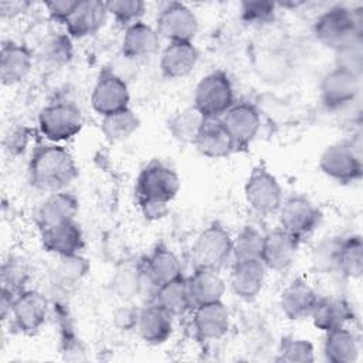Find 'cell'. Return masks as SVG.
Returning <instances> with one entry per match:
<instances>
[{"label":"cell","instance_id":"obj_26","mask_svg":"<svg viewBox=\"0 0 363 363\" xmlns=\"http://www.w3.org/2000/svg\"><path fill=\"white\" fill-rule=\"evenodd\" d=\"M189 292L193 306L211 303L223 299L225 282L217 269L196 268L187 278Z\"/></svg>","mask_w":363,"mask_h":363},{"label":"cell","instance_id":"obj_43","mask_svg":"<svg viewBox=\"0 0 363 363\" xmlns=\"http://www.w3.org/2000/svg\"><path fill=\"white\" fill-rule=\"evenodd\" d=\"M28 271L24 264L20 262V259L10 258L9 261L3 262L1 267V288H6L16 295L24 291V284L27 282Z\"/></svg>","mask_w":363,"mask_h":363},{"label":"cell","instance_id":"obj_49","mask_svg":"<svg viewBox=\"0 0 363 363\" xmlns=\"http://www.w3.org/2000/svg\"><path fill=\"white\" fill-rule=\"evenodd\" d=\"M14 298H16V294L6 289V288H1V295H0V315H1V319L6 320L9 318V315L11 316V311H13V302H14Z\"/></svg>","mask_w":363,"mask_h":363},{"label":"cell","instance_id":"obj_40","mask_svg":"<svg viewBox=\"0 0 363 363\" xmlns=\"http://www.w3.org/2000/svg\"><path fill=\"white\" fill-rule=\"evenodd\" d=\"M277 3L267 0H247L240 4L241 20L250 26H265L272 23L277 13Z\"/></svg>","mask_w":363,"mask_h":363},{"label":"cell","instance_id":"obj_35","mask_svg":"<svg viewBox=\"0 0 363 363\" xmlns=\"http://www.w3.org/2000/svg\"><path fill=\"white\" fill-rule=\"evenodd\" d=\"M342 237H326L319 241L312 251L311 264L316 274L332 275L339 272V254Z\"/></svg>","mask_w":363,"mask_h":363},{"label":"cell","instance_id":"obj_5","mask_svg":"<svg viewBox=\"0 0 363 363\" xmlns=\"http://www.w3.org/2000/svg\"><path fill=\"white\" fill-rule=\"evenodd\" d=\"M82 126V112L72 102H54L44 106L38 113V129L52 143L74 138L81 132Z\"/></svg>","mask_w":363,"mask_h":363},{"label":"cell","instance_id":"obj_4","mask_svg":"<svg viewBox=\"0 0 363 363\" xmlns=\"http://www.w3.org/2000/svg\"><path fill=\"white\" fill-rule=\"evenodd\" d=\"M193 102L206 118H221L235 104L228 75L223 71L204 75L196 85Z\"/></svg>","mask_w":363,"mask_h":363},{"label":"cell","instance_id":"obj_41","mask_svg":"<svg viewBox=\"0 0 363 363\" xmlns=\"http://www.w3.org/2000/svg\"><path fill=\"white\" fill-rule=\"evenodd\" d=\"M108 13L123 27H129L140 21L146 11V4L142 0H111L106 1Z\"/></svg>","mask_w":363,"mask_h":363},{"label":"cell","instance_id":"obj_28","mask_svg":"<svg viewBox=\"0 0 363 363\" xmlns=\"http://www.w3.org/2000/svg\"><path fill=\"white\" fill-rule=\"evenodd\" d=\"M354 316L352 305L343 298H319L311 319L315 328L322 332H329L345 326Z\"/></svg>","mask_w":363,"mask_h":363},{"label":"cell","instance_id":"obj_37","mask_svg":"<svg viewBox=\"0 0 363 363\" xmlns=\"http://www.w3.org/2000/svg\"><path fill=\"white\" fill-rule=\"evenodd\" d=\"M264 237L265 234H262L255 227H251V225L244 227L233 238V258L235 261L261 259Z\"/></svg>","mask_w":363,"mask_h":363},{"label":"cell","instance_id":"obj_13","mask_svg":"<svg viewBox=\"0 0 363 363\" xmlns=\"http://www.w3.org/2000/svg\"><path fill=\"white\" fill-rule=\"evenodd\" d=\"M48 316V301L44 294L24 289L16 295L11 319L16 329L24 335L37 333Z\"/></svg>","mask_w":363,"mask_h":363},{"label":"cell","instance_id":"obj_10","mask_svg":"<svg viewBox=\"0 0 363 363\" xmlns=\"http://www.w3.org/2000/svg\"><path fill=\"white\" fill-rule=\"evenodd\" d=\"M320 101L329 111H340L350 106L360 94L362 77L335 67L320 81Z\"/></svg>","mask_w":363,"mask_h":363},{"label":"cell","instance_id":"obj_31","mask_svg":"<svg viewBox=\"0 0 363 363\" xmlns=\"http://www.w3.org/2000/svg\"><path fill=\"white\" fill-rule=\"evenodd\" d=\"M155 303L173 318L184 315L193 306L187 278L180 275L157 286L155 291Z\"/></svg>","mask_w":363,"mask_h":363},{"label":"cell","instance_id":"obj_15","mask_svg":"<svg viewBox=\"0 0 363 363\" xmlns=\"http://www.w3.org/2000/svg\"><path fill=\"white\" fill-rule=\"evenodd\" d=\"M299 242L298 237L282 228L269 231L264 237L261 261L267 269L284 271L295 261Z\"/></svg>","mask_w":363,"mask_h":363},{"label":"cell","instance_id":"obj_39","mask_svg":"<svg viewBox=\"0 0 363 363\" xmlns=\"http://www.w3.org/2000/svg\"><path fill=\"white\" fill-rule=\"evenodd\" d=\"M336 67L347 69L359 77L363 72V34L354 35L335 51Z\"/></svg>","mask_w":363,"mask_h":363},{"label":"cell","instance_id":"obj_16","mask_svg":"<svg viewBox=\"0 0 363 363\" xmlns=\"http://www.w3.org/2000/svg\"><path fill=\"white\" fill-rule=\"evenodd\" d=\"M108 14L106 1L79 0L65 23L67 34L71 38H85L94 35L104 27Z\"/></svg>","mask_w":363,"mask_h":363},{"label":"cell","instance_id":"obj_7","mask_svg":"<svg viewBox=\"0 0 363 363\" xmlns=\"http://www.w3.org/2000/svg\"><path fill=\"white\" fill-rule=\"evenodd\" d=\"M233 257V237L218 223L204 228L193 244V259L196 268H223Z\"/></svg>","mask_w":363,"mask_h":363},{"label":"cell","instance_id":"obj_8","mask_svg":"<svg viewBox=\"0 0 363 363\" xmlns=\"http://www.w3.org/2000/svg\"><path fill=\"white\" fill-rule=\"evenodd\" d=\"M244 196L248 206L261 216L277 213L284 201L278 179L264 164H258L251 170L244 184Z\"/></svg>","mask_w":363,"mask_h":363},{"label":"cell","instance_id":"obj_36","mask_svg":"<svg viewBox=\"0 0 363 363\" xmlns=\"http://www.w3.org/2000/svg\"><path fill=\"white\" fill-rule=\"evenodd\" d=\"M72 43L68 34H51L48 35L40 47V61L44 65L61 67L72 58Z\"/></svg>","mask_w":363,"mask_h":363},{"label":"cell","instance_id":"obj_18","mask_svg":"<svg viewBox=\"0 0 363 363\" xmlns=\"http://www.w3.org/2000/svg\"><path fill=\"white\" fill-rule=\"evenodd\" d=\"M265 277L267 267L261 259L235 261L230 277L231 291L242 301H252L262 291Z\"/></svg>","mask_w":363,"mask_h":363},{"label":"cell","instance_id":"obj_23","mask_svg":"<svg viewBox=\"0 0 363 363\" xmlns=\"http://www.w3.org/2000/svg\"><path fill=\"white\" fill-rule=\"evenodd\" d=\"M199 57V50L193 43H169L160 54L162 75L169 79L184 78L194 69Z\"/></svg>","mask_w":363,"mask_h":363},{"label":"cell","instance_id":"obj_44","mask_svg":"<svg viewBox=\"0 0 363 363\" xmlns=\"http://www.w3.org/2000/svg\"><path fill=\"white\" fill-rule=\"evenodd\" d=\"M89 265L85 258L79 254L60 257V264L57 267L58 278L64 282H77L79 281L88 271Z\"/></svg>","mask_w":363,"mask_h":363},{"label":"cell","instance_id":"obj_11","mask_svg":"<svg viewBox=\"0 0 363 363\" xmlns=\"http://www.w3.org/2000/svg\"><path fill=\"white\" fill-rule=\"evenodd\" d=\"M281 228L299 240L312 234L320 224V210L305 196L295 194L282 201L279 210Z\"/></svg>","mask_w":363,"mask_h":363},{"label":"cell","instance_id":"obj_20","mask_svg":"<svg viewBox=\"0 0 363 363\" xmlns=\"http://www.w3.org/2000/svg\"><path fill=\"white\" fill-rule=\"evenodd\" d=\"M193 326L201 340H217L230 329V312L223 301L194 306Z\"/></svg>","mask_w":363,"mask_h":363},{"label":"cell","instance_id":"obj_25","mask_svg":"<svg viewBox=\"0 0 363 363\" xmlns=\"http://www.w3.org/2000/svg\"><path fill=\"white\" fill-rule=\"evenodd\" d=\"M197 150L210 159L230 156L235 150V143L220 118H207L194 143Z\"/></svg>","mask_w":363,"mask_h":363},{"label":"cell","instance_id":"obj_9","mask_svg":"<svg viewBox=\"0 0 363 363\" xmlns=\"http://www.w3.org/2000/svg\"><path fill=\"white\" fill-rule=\"evenodd\" d=\"M155 28L169 43H193L199 30V20L184 3L170 1L159 11Z\"/></svg>","mask_w":363,"mask_h":363},{"label":"cell","instance_id":"obj_45","mask_svg":"<svg viewBox=\"0 0 363 363\" xmlns=\"http://www.w3.org/2000/svg\"><path fill=\"white\" fill-rule=\"evenodd\" d=\"M79 0H52V1H45L44 6L48 11V16L58 21L65 24L72 11L75 10L77 4Z\"/></svg>","mask_w":363,"mask_h":363},{"label":"cell","instance_id":"obj_14","mask_svg":"<svg viewBox=\"0 0 363 363\" xmlns=\"http://www.w3.org/2000/svg\"><path fill=\"white\" fill-rule=\"evenodd\" d=\"M235 143V149L247 147L261 128V116L257 106L251 102H235L221 118Z\"/></svg>","mask_w":363,"mask_h":363},{"label":"cell","instance_id":"obj_19","mask_svg":"<svg viewBox=\"0 0 363 363\" xmlns=\"http://www.w3.org/2000/svg\"><path fill=\"white\" fill-rule=\"evenodd\" d=\"M41 241L48 252L58 257L77 255L84 248V234L75 220H68L41 231Z\"/></svg>","mask_w":363,"mask_h":363},{"label":"cell","instance_id":"obj_27","mask_svg":"<svg viewBox=\"0 0 363 363\" xmlns=\"http://www.w3.org/2000/svg\"><path fill=\"white\" fill-rule=\"evenodd\" d=\"M143 272L155 289L182 275V265L177 255L167 247L157 245L145 259Z\"/></svg>","mask_w":363,"mask_h":363},{"label":"cell","instance_id":"obj_46","mask_svg":"<svg viewBox=\"0 0 363 363\" xmlns=\"http://www.w3.org/2000/svg\"><path fill=\"white\" fill-rule=\"evenodd\" d=\"M139 208L146 220L156 221L163 218L169 211V203L160 201H138Z\"/></svg>","mask_w":363,"mask_h":363},{"label":"cell","instance_id":"obj_47","mask_svg":"<svg viewBox=\"0 0 363 363\" xmlns=\"http://www.w3.org/2000/svg\"><path fill=\"white\" fill-rule=\"evenodd\" d=\"M30 6H31L30 1H20V0L1 1L0 3V16H1V18H14V17L26 13L30 9Z\"/></svg>","mask_w":363,"mask_h":363},{"label":"cell","instance_id":"obj_42","mask_svg":"<svg viewBox=\"0 0 363 363\" xmlns=\"http://www.w3.org/2000/svg\"><path fill=\"white\" fill-rule=\"evenodd\" d=\"M142 278H145L143 268L125 267V269L119 271L113 281V288L119 296L128 299L138 295L142 286Z\"/></svg>","mask_w":363,"mask_h":363},{"label":"cell","instance_id":"obj_29","mask_svg":"<svg viewBox=\"0 0 363 363\" xmlns=\"http://www.w3.org/2000/svg\"><path fill=\"white\" fill-rule=\"evenodd\" d=\"M160 35L156 28L138 21L125 28V34L122 38V54L126 58L135 60L142 57H149L159 50Z\"/></svg>","mask_w":363,"mask_h":363},{"label":"cell","instance_id":"obj_21","mask_svg":"<svg viewBox=\"0 0 363 363\" xmlns=\"http://www.w3.org/2000/svg\"><path fill=\"white\" fill-rule=\"evenodd\" d=\"M78 207L79 203L72 193L67 190L50 193L37 208L35 223L40 227V231H43L60 223L75 220Z\"/></svg>","mask_w":363,"mask_h":363},{"label":"cell","instance_id":"obj_48","mask_svg":"<svg viewBox=\"0 0 363 363\" xmlns=\"http://www.w3.org/2000/svg\"><path fill=\"white\" fill-rule=\"evenodd\" d=\"M9 140H10V142H7L6 146H7V149H10L13 153L20 152L21 149H24V146H26V143H27L26 128L13 130V132L10 133V136H9Z\"/></svg>","mask_w":363,"mask_h":363},{"label":"cell","instance_id":"obj_30","mask_svg":"<svg viewBox=\"0 0 363 363\" xmlns=\"http://www.w3.org/2000/svg\"><path fill=\"white\" fill-rule=\"evenodd\" d=\"M323 356L330 363H354L360 354L359 340L345 326L325 332Z\"/></svg>","mask_w":363,"mask_h":363},{"label":"cell","instance_id":"obj_38","mask_svg":"<svg viewBox=\"0 0 363 363\" xmlns=\"http://www.w3.org/2000/svg\"><path fill=\"white\" fill-rule=\"evenodd\" d=\"M275 360L286 363H311L315 360L313 345L302 337L286 336L281 340Z\"/></svg>","mask_w":363,"mask_h":363},{"label":"cell","instance_id":"obj_32","mask_svg":"<svg viewBox=\"0 0 363 363\" xmlns=\"http://www.w3.org/2000/svg\"><path fill=\"white\" fill-rule=\"evenodd\" d=\"M206 119L207 118L194 105H191L176 112L170 118L167 128L170 135L176 140L187 145H194Z\"/></svg>","mask_w":363,"mask_h":363},{"label":"cell","instance_id":"obj_33","mask_svg":"<svg viewBox=\"0 0 363 363\" xmlns=\"http://www.w3.org/2000/svg\"><path fill=\"white\" fill-rule=\"evenodd\" d=\"M139 126L140 121L138 115L130 108H125L102 116L101 130L109 142H122L129 139L139 129Z\"/></svg>","mask_w":363,"mask_h":363},{"label":"cell","instance_id":"obj_1","mask_svg":"<svg viewBox=\"0 0 363 363\" xmlns=\"http://www.w3.org/2000/svg\"><path fill=\"white\" fill-rule=\"evenodd\" d=\"M78 176V167L68 149L57 143L34 146L28 160L30 183L41 191L65 190Z\"/></svg>","mask_w":363,"mask_h":363},{"label":"cell","instance_id":"obj_34","mask_svg":"<svg viewBox=\"0 0 363 363\" xmlns=\"http://www.w3.org/2000/svg\"><path fill=\"white\" fill-rule=\"evenodd\" d=\"M363 272V242L359 234L342 237L339 272L345 278H360Z\"/></svg>","mask_w":363,"mask_h":363},{"label":"cell","instance_id":"obj_6","mask_svg":"<svg viewBox=\"0 0 363 363\" xmlns=\"http://www.w3.org/2000/svg\"><path fill=\"white\" fill-rule=\"evenodd\" d=\"M180 189V179L170 166L153 160L147 163L136 179L138 201L170 203Z\"/></svg>","mask_w":363,"mask_h":363},{"label":"cell","instance_id":"obj_12","mask_svg":"<svg viewBox=\"0 0 363 363\" xmlns=\"http://www.w3.org/2000/svg\"><path fill=\"white\" fill-rule=\"evenodd\" d=\"M129 101L130 94L125 79L111 69L101 71L91 94L94 111L101 116H106L129 108Z\"/></svg>","mask_w":363,"mask_h":363},{"label":"cell","instance_id":"obj_3","mask_svg":"<svg viewBox=\"0 0 363 363\" xmlns=\"http://www.w3.org/2000/svg\"><path fill=\"white\" fill-rule=\"evenodd\" d=\"M319 169L339 183L360 180L363 174L360 140L346 139L328 145L319 156Z\"/></svg>","mask_w":363,"mask_h":363},{"label":"cell","instance_id":"obj_2","mask_svg":"<svg viewBox=\"0 0 363 363\" xmlns=\"http://www.w3.org/2000/svg\"><path fill=\"white\" fill-rule=\"evenodd\" d=\"M363 34V9L336 4L320 13L313 23V35L325 47L336 51L354 35Z\"/></svg>","mask_w":363,"mask_h":363},{"label":"cell","instance_id":"obj_22","mask_svg":"<svg viewBox=\"0 0 363 363\" xmlns=\"http://www.w3.org/2000/svg\"><path fill=\"white\" fill-rule=\"evenodd\" d=\"M33 67L31 51L20 43L4 41L0 50V79L3 85L23 81Z\"/></svg>","mask_w":363,"mask_h":363},{"label":"cell","instance_id":"obj_24","mask_svg":"<svg viewBox=\"0 0 363 363\" xmlns=\"http://www.w3.org/2000/svg\"><path fill=\"white\" fill-rule=\"evenodd\" d=\"M139 336L147 345H162L173 333V316L156 303L147 305L136 315Z\"/></svg>","mask_w":363,"mask_h":363},{"label":"cell","instance_id":"obj_17","mask_svg":"<svg viewBox=\"0 0 363 363\" xmlns=\"http://www.w3.org/2000/svg\"><path fill=\"white\" fill-rule=\"evenodd\" d=\"M319 296L312 285L303 278L292 279L281 292L279 306L291 320L309 318Z\"/></svg>","mask_w":363,"mask_h":363}]
</instances>
